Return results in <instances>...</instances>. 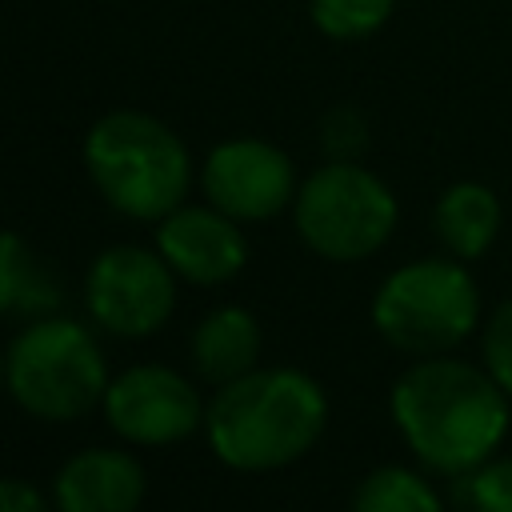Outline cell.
Wrapping results in <instances>:
<instances>
[{"mask_svg": "<svg viewBox=\"0 0 512 512\" xmlns=\"http://www.w3.org/2000/svg\"><path fill=\"white\" fill-rule=\"evenodd\" d=\"M508 392L488 376V368L468 364L452 352L412 360L392 392L388 412L408 452L440 476H468L508 436L512 408Z\"/></svg>", "mask_w": 512, "mask_h": 512, "instance_id": "obj_1", "label": "cell"}, {"mask_svg": "<svg viewBox=\"0 0 512 512\" xmlns=\"http://www.w3.org/2000/svg\"><path fill=\"white\" fill-rule=\"evenodd\" d=\"M328 428V392L304 368H252L220 384L204 408L212 456L232 472H280Z\"/></svg>", "mask_w": 512, "mask_h": 512, "instance_id": "obj_2", "label": "cell"}, {"mask_svg": "<svg viewBox=\"0 0 512 512\" xmlns=\"http://www.w3.org/2000/svg\"><path fill=\"white\" fill-rule=\"evenodd\" d=\"M84 172L100 200L128 216L160 224L192 188L188 144L152 112L116 108L84 132Z\"/></svg>", "mask_w": 512, "mask_h": 512, "instance_id": "obj_3", "label": "cell"}, {"mask_svg": "<svg viewBox=\"0 0 512 512\" xmlns=\"http://www.w3.org/2000/svg\"><path fill=\"white\" fill-rule=\"evenodd\" d=\"M8 396L44 424H72L104 404L108 364L96 332L72 316L28 320L8 344Z\"/></svg>", "mask_w": 512, "mask_h": 512, "instance_id": "obj_4", "label": "cell"}, {"mask_svg": "<svg viewBox=\"0 0 512 512\" xmlns=\"http://www.w3.org/2000/svg\"><path fill=\"white\" fill-rule=\"evenodd\" d=\"M372 328L412 360L456 352L480 324V288L464 260L420 256L392 268L372 292Z\"/></svg>", "mask_w": 512, "mask_h": 512, "instance_id": "obj_5", "label": "cell"}, {"mask_svg": "<svg viewBox=\"0 0 512 512\" xmlns=\"http://www.w3.org/2000/svg\"><path fill=\"white\" fill-rule=\"evenodd\" d=\"M292 224L304 248L320 260L360 264L392 240L400 204L396 192L360 160H328L300 180Z\"/></svg>", "mask_w": 512, "mask_h": 512, "instance_id": "obj_6", "label": "cell"}, {"mask_svg": "<svg viewBox=\"0 0 512 512\" xmlns=\"http://www.w3.org/2000/svg\"><path fill=\"white\" fill-rule=\"evenodd\" d=\"M176 272L156 248L112 244L84 272V308L92 324L120 340L160 332L176 312Z\"/></svg>", "mask_w": 512, "mask_h": 512, "instance_id": "obj_7", "label": "cell"}, {"mask_svg": "<svg viewBox=\"0 0 512 512\" xmlns=\"http://www.w3.org/2000/svg\"><path fill=\"white\" fill-rule=\"evenodd\" d=\"M108 428L136 448H172L204 428V400L196 384L168 364H132L108 380Z\"/></svg>", "mask_w": 512, "mask_h": 512, "instance_id": "obj_8", "label": "cell"}, {"mask_svg": "<svg viewBox=\"0 0 512 512\" xmlns=\"http://www.w3.org/2000/svg\"><path fill=\"white\" fill-rule=\"evenodd\" d=\"M204 200L228 212L240 224H264L292 208L296 200V164L284 148L260 136H232L216 144L200 164Z\"/></svg>", "mask_w": 512, "mask_h": 512, "instance_id": "obj_9", "label": "cell"}, {"mask_svg": "<svg viewBox=\"0 0 512 512\" xmlns=\"http://www.w3.org/2000/svg\"><path fill=\"white\" fill-rule=\"evenodd\" d=\"M156 252L180 280L216 288L244 272L248 236L240 220L212 204H180L156 224Z\"/></svg>", "mask_w": 512, "mask_h": 512, "instance_id": "obj_10", "label": "cell"}, {"mask_svg": "<svg viewBox=\"0 0 512 512\" xmlns=\"http://www.w3.org/2000/svg\"><path fill=\"white\" fill-rule=\"evenodd\" d=\"M144 496L148 476L128 448H80L52 476L56 512H140Z\"/></svg>", "mask_w": 512, "mask_h": 512, "instance_id": "obj_11", "label": "cell"}, {"mask_svg": "<svg viewBox=\"0 0 512 512\" xmlns=\"http://www.w3.org/2000/svg\"><path fill=\"white\" fill-rule=\"evenodd\" d=\"M260 344V320L244 304H220L196 320L188 336V360L200 380L220 388L260 364Z\"/></svg>", "mask_w": 512, "mask_h": 512, "instance_id": "obj_12", "label": "cell"}, {"mask_svg": "<svg viewBox=\"0 0 512 512\" xmlns=\"http://www.w3.org/2000/svg\"><path fill=\"white\" fill-rule=\"evenodd\" d=\"M504 224L500 196L484 180H456L448 184L432 204V232L440 248L456 260H480Z\"/></svg>", "mask_w": 512, "mask_h": 512, "instance_id": "obj_13", "label": "cell"}, {"mask_svg": "<svg viewBox=\"0 0 512 512\" xmlns=\"http://www.w3.org/2000/svg\"><path fill=\"white\" fill-rule=\"evenodd\" d=\"M60 308V284L40 252L12 228H0V316H48Z\"/></svg>", "mask_w": 512, "mask_h": 512, "instance_id": "obj_14", "label": "cell"}, {"mask_svg": "<svg viewBox=\"0 0 512 512\" xmlns=\"http://www.w3.org/2000/svg\"><path fill=\"white\" fill-rule=\"evenodd\" d=\"M348 512H444L432 480L404 464H380L352 488Z\"/></svg>", "mask_w": 512, "mask_h": 512, "instance_id": "obj_15", "label": "cell"}, {"mask_svg": "<svg viewBox=\"0 0 512 512\" xmlns=\"http://www.w3.org/2000/svg\"><path fill=\"white\" fill-rule=\"evenodd\" d=\"M392 8H396V0H308L312 24L328 40H344V44L376 36L388 24Z\"/></svg>", "mask_w": 512, "mask_h": 512, "instance_id": "obj_16", "label": "cell"}, {"mask_svg": "<svg viewBox=\"0 0 512 512\" xmlns=\"http://www.w3.org/2000/svg\"><path fill=\"white\" fill-rule=\"evenodd\" d=\"M456 480L464 484L472 512H512V456H492Z\"/></svg>", "mask_w": 512, "mask_h": 512, "instance_id": "obj_17", "label": "cell"}, {"mask_svg": "<svg viewBox=\"0 0 512 512\" xmlns=\"http://www.w3.org/2000/svg\"><path fill=\"white\" fill-rule=\"evenodd\" d=\"M480 364L488 368V376L512 396V296L500 300L480 332Z\"/></svg>", "mask_w": 512, "mask_h": 512, "instance_id": "obj_18", "label": "cell"}, {"mask_svg": "<svg viewBox=\"0 0 512 512\" xmlns=\"http://www.w3.org/2000/svg\"><path fill=\"white\" fill-rule=\"evenodd\" d=\"M320 148L328 152V160H360V152L368 148V120L360 108L340 104L328 108L320 116Z\"/></svg>", "mask_w": 512, "mask_h": 512, "instance_id": "obj_19", "label": "cell"}, {"mask_svg": "<svg viewBox=\"0 0 512 512\" xmlns=\"http://www.w3.org/2000/svg\"><path fill=\"white\" fill-rule=\"evenodd\" d=\"M0 512H48V496L24 476H0Z\"/></svg>", "mask_w": 512, "mask_h": 512, "instance_id": "obj_20", "label": "cell"}, {"mask_svg": "<svg viewBox=\"0 0 512 512\" xmlns=\"http://www.w3.org/2000/svg\"><path fill=\"white\" fill-rule=\"evenodd\" d=\"M0 392H8V348H0Z\"/></svg>", "mask_w": 512, "mask_h": 512, "instance_id": "obj_21", "label": "cell"}]
</instances>
